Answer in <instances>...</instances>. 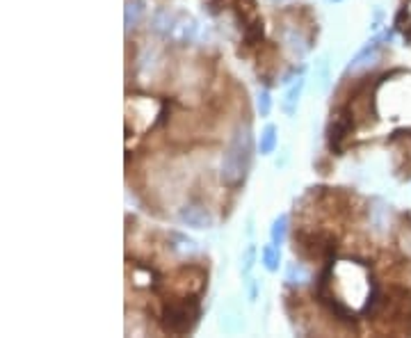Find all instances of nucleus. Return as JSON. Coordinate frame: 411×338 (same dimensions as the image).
<instances>
[{
    "mask_svg": "<svg viewBox=\"0 0 411 338\" xmlns=\"http://www.w3.org/2000/svg\"><path fill=\"white\" fill-rule=\"evenodd\" d=\"M199 315H201V306L197 295L169 297L162 304L160 322H162V330L169 334H188L199 322Z\"/></svg>",
    "mask_w": 411,
    "mask_h": 338,
    "instance_id": "4",
    "label": "nucleus"
},
{
    "mask_svg": "<svg viewBox=\"0 0 411 338\" xmlns=\"http://www.w3.org/2000/svg\"><path fill=\"white\" fill-rule=\"evenodd\" d=\"M334 3H342V0H334Z\"/></svg>",
    "mask_w": 411,
    "mask_h": 338,
    "instance_id": "17",
    "label": "nucleus"
},
{
    "mask_svg": "<svg viewBox=\"0 0 411 338\" xmlns=\"http://www.w3.org/2000/svg\"><path fill=\"white\" fill-rule=\"evenodd\" d=\"M286 234H288V215L283 212V215H279L277 219H274V224H272V231H270L272 243L277 245V247H281L283 240H286Z\"/></svg>",
    "mask_w": 411,
    "mask_h": 338,
    "instance_id": "14",
    "label": "nucleus"
},
{
    "mask_svg": "<svg viewBox=\"0 0 411 338\" xmlns=\"http://www.w3.org/2000/svg\"><path fill=\"white\" fill-rule=\"evenodd\" d=\"M277 128L272 126V123H268L266 128H263L261 133V144H258V149H261V156H270V153H274V149H277Z\"/></svg>",
    "mask_w": 411,
    "mask_h": 338,
    "instance_id": "12",
    "label": "nucleus"
},
{
    "mask_svg": "<svg viewBox=\"0 0 411 338\" xmlns=\"http://www.w3.org/2000/svg\"><path fill=\"white\" fill-rule=\"evenodd\" d=\"M311 279L309 274V270L302 265V263H290L288 270H286V282L292 284V286H302V284H306Z\"/></svg>",
    "mask_w": 411,
    "mask_h": 338,
    "instance_id": "13",
    "label": "nucleus"
},
{
    "mask_svg": "<svg viewBox=\"0 0 411 338\" xmlns=\"http://www.w3.org/2000/svg\"><path fill=\"white\" fill-rule=\"evenodd\" d=\"M169 291L174 293L172 297H190V295H201L206 288V272L197 265H185L174 274L172 282H167Z\"/></svg>",
    "mask_w": 411,
    "mask_h": 338,
    "instance_id": "6",
    "label": "nucleus"
},
{
    "mask_svg": "<svg viewBox=\"0 0 411 338\" xmlns=\"http://www.w3.org/2000/svg\"><path fill=\"white\" fill-rule=\"evenodd\" d=\"M251 156H254V138H251V128L244 123V126L236 128L227 151H224V156H222L220 179L224 186L238 188L240 183H244L249 165H251Z\"/></svg>",
    "mask_w": 411,
    "mask_h": 338,
    "instance_id": "2",
    "label": "nucleus"
},
{
    "mask_svg": "<svg viewBox=\"0 0 411 338\" xmlns=\"http://www.w3.org/2000/svg\"><path fill=\"white\" fill-rule=\"evenodd\" d=\"M256 108H258V112H261V117H268V114H270L272 99H270V92H268V90H261V92H258Z\"/></svg>",
    "mask_w": 411,
    "mask_h": 338,
    "instance_id": "15",
    "label": "nucleus"
},
{
    "mask_svg": "<svg viewBox=\"0 0 411 338\" xmlns=\"http://www.w3.org/2000/svg\"><path fill=\"white\" fill-rule=\"evenodd\" d=\"M261 260H263V267L268 270V272H277L279 270V263H281V252H279V247L270 243L263 247V252H261Z\"/></svg>",
    "mask_w": 411,
    "mask_h": 338,
    "instance_id": "11",
    "label": "nucleus"
},
{
    "mask_svg": "<svg viewBox=\"0 0 411 338\" xmlns=\"http://www.w3.org/2000/svg\"><path fill=\"white\" fill-rule=\"evenodd\" d=\"M254 252H256V249H254V247H249V249H247V256H244V274H247V272H249V270H251Z\"/></svg>",
    "mask_w": 411,
    "mask_h": 338,
    "instance_id": "16",
    "label": "nucleus"
},
{
    "mask_svg": "<svg viewBox=\"0 0 411 338\" xmlns=\"http://www.w3.org/2000/svg\"><path fill=\"white\" fill-rule=\"evenodd\" d=\"M331 245H334V238L329 234H322V231H299L295 236V252H299L306 258H322L331 252Z\"/></svg>",
    "mask_w": 411,
    "mask_h": 338,
    "instance_id": "7",
    "label": "nucleus"
},
{
    "mask_svg": "<svg viewBox=\"0 0 411 338\" xmlns=\"http://www.w3.org/2000/svg\"><path fill=\"white\" fill-rule=\"evenodd\" d=\"M153 30L158 32L165 42L174 46H188L197 40L199 23L197 18L188 12H169V9H158L153 14Z\"/></svg>",
    "mask_w": 411,
    "mask_h": 338,
    "instance_id": "3",
    "label": "nucleus"
},
{
    "mask_svg": "<svg viewBox=\"0 0 411 338\" xmlns=\"http://www.w3.org/2000/svg\"><path fill=\"white\" fill-rule=\"evenodd\" d=\"M318 297L331 308V313L347 318V320L361 313L373 315L379 302L370 270L359 260L331 263L320 277Z\"/></svg>",
    "mask_w": 411,
    "mask_h": 338,
    "instance_id": "1",
    "label": "nucleus"
},
{
    "mask_svg": "<svg viewBox=\"0 0 411 338\" xmlns=\"http://www.w3.org/2000/svg\"><path fill=\"white\" fill-rule=\"evenodd\" d=\"M229 5L233 7V12H236V16H238L244 44H247L249 48L258 46L263 40V18H261L256 0H231Z\"/></svg>",
    "mask_w": 411,
    "mask_h": 338,
    "instance_id": "5",
    "label": "nucleus"
},
{
    "mask_svg": "<svg viewBox=\"0 0 411 338\" xmlns=\"http://www.w3.org/2000/svg\"><path fill=\"white\" fill-rule=\"evenodd\" d=\"M179 219H181V224L190 227V229H197V231L213 227V215L203 206H197V204H188L185 208H181Z\"/></svg>",
    "mask_w": 411,
    "mask_h": 338,
    "instance_id": "8",
    "label": "nucleus"
},
{
    "mask_svg": "<svg viewBox=\"0 0 411 338\" xmlns=\"http://www.w3.org/2000/svg\"><path fill=\"white\" fill-rule=\"evenodd\" d=\"M146 14V7L142 0H126V12H124V18H126V30H133L142 23V18Z\"/></svg>",
    "mask_w": 411,
    "mask_h": 338,
    "instance_id": "9",
    "label": "nucleus"
},
{
    "mask_svg": "<svg viewBox=\"0 0 411 338\" xmlns=\"http://www.w3.org/2000/svg\"><path fill=\"white\" fill-rule=\"evenodd\" d=\"M302 90H304V78H297V83L286 92V99H283V112H286L288 117H292V114L297 112V103H299Z\"/></svg>",
    "mask_w": 411,
    "mask_h": 338,
    "instance_id": "10",
    "label": "nucleus"
}]
</instances>
